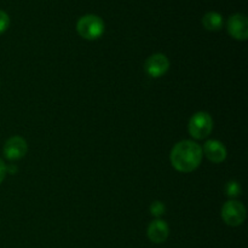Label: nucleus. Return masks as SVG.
Here are the masks:
<instances>
[{
  "instance_id": "nucleus-1",
  "label": "nucleus",
  "mask_w": 248,
  "mask_h": 248,
  "mask_svg": "<svg viewBox=\"0 0 248 248\" xmlns=\"http://www.w3.org/2000/svg\"><path fill=\"white\" fill-rule=\"evenodd\" d=\"M202 148L193 140H182L171 152L172 166L179 172L189 173L198 169L202 160Z\"/></svg>"
},
{
  "instance_id": "nucleus-2",
  "label": "nucleus",
  "mask_w": 248,
  "mask_h": 248,
  "mask_svg": "<svg viewBox=\"0 0 248 248\" xmlns=\"http://www.w3.org/2000/svg\"><path fill=\"white\" fill-rule=\"evenodd\" d=\"M78 33L87 40H96L104 33V22L96 15H86L78 21Z\"/></svg>"
},
{
  "instance_id": "nucleus-3",
  "label": "nucleus",
  "mask_w": 248,
  "mask_h": 248,
  "mask_svg": "<svg viewBox=\"0 0 248 248\" xmlns=\"http://www.w3.org/2000/svg\"><path fill=\"white\" fill-rule=\"evenodd\" d=\"M213 128V120L206 111H199L191 116L189 121V133L195 140H203L207 137Z\"/></svg>"
},
{
  "instance_id": "nucleus-4",
  "label": "nucleus",
  "mask_w": 248,
  "mask_h": 248,
  "mask_svg": "<svg viewBox=\"0 0 248 248\" xmlns=\"http://www.w3.org/2000/svg\"><path fill=\"white\" fill-rule=\"evenodd\" d=\"M222 218L230 227H239L246 219V208L239 201H228L222 208Z\"/></svg>"
},
{
  "instance_id": "nucleus-5",
  "label": "nucleus",
  "mask_w": 248,
  "mask_h": 248,
  "mask_svg": "<svg viewBox=\"0 0 248 248\" xmlns=\"http://www.w3.org/2000/svg\"><path fill=\"white\" fill-rule=\"evenodd\" d=\"M145 72L152 78H160L167 73L170 68V61L162 53H155L150 56L145 62Z\"/></svg>"
},
{
  "instance_id": "nucleus-6",
  "label": "nucleus",
  "mask_w": 248,
  "mask_h": 248,
  "mask_svg": "<svg viewBox=\"0 0 248 248\" xmlns=\"http://www.w3.org/2000/svg\"><path fill=\"white\" fill-rule=\"evenodd\" d=\"M228 31L236 40H247L248 19L245 15L235 14L228 21Z\"/></svg>"
},
{
  "instance_id": "nucleus-7",
  "label": "nucleus",
  "mask_w": 248,
  "mask_h": 248,
  "mask_svg": "<svg viewBox=\"0 0 248 248\" xmlns=\"http://www.w3.org/2000/svg\"><path fill=\"white\" fill-rule=\"evenodd\" d=\"M27 150H28L27 142L22 137H18V136H15V137L7 140L4 145L5 157L11 160V161L22 159L27 154Z\"/></svg>"
},
{
  "instance_id": "nucleus-8",
  "label": "nucleus",
  "mask_w": 248,
  "mask_h": 248,
  "mask_svg": "<svg viewBox=\"0 0 248 248\" xmlns=\"http://www.w3.org/2000/svg\"><path fill=\"white\" fill-rule=\"evenodd\" d=\"M202 154H205L210 161L215 162V164H220L227 157V149L219 140H211L203 145Z\"/></svg>"
},
{
  "instance_id": "nucleus-9",
  "label": "nucleus",
  "mask_w": 248,
  "mask_h": 248,
  "mask_svg": "<svg viewBox=\"0 0 248 248\" xmlns=\"http://www.w3.org/2000/svg\"><path fill=\"white\" fill-rule=\"evenodd\" d=\"M170 234L169 225L161 219H156L152 222L148 227V237L154 244H162L167 240Z\"/></svg>"
},
{
  "instance_id": "nucleus-10",
  "label": "nucleus",
  "mask_w": 248,
  "mask_h": 248,
  "mask_svg": "<svg viewBox=\"0 0 248 248\" xmlns=\"http://www.w3.org/2000/svg\"><path fill=\"white\" fill-rule=\"evenodd\" d=\"M202 24L207 31H217L223 27V17L218 12L210 11L203 16Z\"/></svg>"
},
{
  "instance_id": "nucleus-11",
  "label": "nucleus",
  "mask_w": 248,
  "mask_h": 248,
  "mask_svg": "<svg viewBox=\"0 0 248 248\" xmlns=\"http://www.w3.org/2000/svg\"><path fill=\"white\" fill-rule=\"evenodd\" d=\"M241 186H240V183H237V182L232 181L228 182V183L225 184V194H227L229 198H237L239 195H241Z\"/></svg>"
},
{
  "instance_id": "nucleus-12",
  "label": "nucleus",
  "mask_w": 248,
  "mask_h": 248,
  "mask_svg": "<svg viewBox=\"0 0 248 248\" xmlns=\"http://www.w3.org/2000/svg\"><path fill=\"white\" fill-rule=\"evenodd\" d=\"M165 212H166V207H165L164 203L160 202V201H155V202H153L152 206H150V213H152L154 217H161L162 215H165Z\"/></svg>"
},
{
  "instance_id": "nucleus-13",
  "label": "nucleus",
  "mask_w": 248,
  "mask_h": 248,
  "mask_svg": "<svg viewBox=\"0 0 248 248\" xmlns=\"http://www.w3.org/2000/svg\"><path fill=\"white\" fill-rule=\"evenodd\" d=\"M10 24V17L5 11L0 10V34L4 33Z\"/></svg>"
},
{
  "instance_id": "nucleus-14",
  "label": "nucleus",
  "mask_w": 248,
  "mask_h": 248,
  "mask_svg": "<svg viewBox=\"0 0 248 248\" xmlns=\"http://www.w3.org/2000/svg\"><path fill=\"white\" fill-rule=\"evenodd\" d=\"M6 172H7V167L5 166L4 161L0 159V184H1L2 181H4L5 176H6Z\"/></svg>"
}]
</instances>
